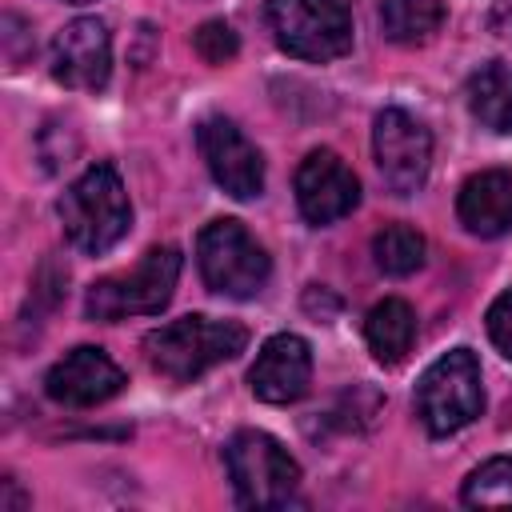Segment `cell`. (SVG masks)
I'll list each match as a JSON object with an SVG mask.
<instances>
[{"label": "cell", "instance_id": "obj_1", "mask_svg": "<svg viewBox=\"0 0 512 512\" xmlns=\"http://www.w3.org/2000/svg\"><path fill=\"white\" fill-rule=\"evenodd\" d=\"M64 236L76 252L84 256H104L108 248H116L128 228H132V204L124 192V180L112 164L96 160L88 164L60 196L56 204Z\"/></svg>", "mask_w": 512, "mask_h": 512}, {"label": "cell", "instance_id": "obj_2", "mask_svg": "<svg viewBox=\"0 0 512 512\" xmlns=\"http://www.w3.org/2000/svg\"><path fill=\"white\" fill-rule=\"evenodd\" d=\"M248 344V328L236 320H212V316H180L172 324H160L144 336V360L156 376L172 384H188L204 376L208 368L240 356Z\"/></svg>", "mask_w": 512, "mask_h": 512}, {"label": "cell", "instance_id": "obj_3", "mask_svg": "<svg viewBox=\"0 0 512 512\" xmlns=\"http://www.w3.org/2000/svg\"><path fill=\"white\" fill-rule=\"evenodd\" d=\"M180 248L172 244H156L140 256V264L132 272H116L104 276L88 288L84 296V316L88 320H124V316H156L168 308L176 280H180Z\"/></svg>", "mask_w": 512, "mask_h": 512}, {"label": "cell", "instance_id": "obj_4", "mask_svg": "<svg viewBox=\"0 0 512 512\" xmlns=\"http://www.w3.org/2000/svg\"><path fill=\"white\" fill-rule=\"evenodd\" d=\"M412 408L420 424L432 436H452L464 424H472L484 408V388H480V360L472 348H452L440 360L424 368L416 380Z\"/></svg>", "mask_w": 512, "mask_h": 512}, {"label": "cell", "instance_id": "obj_5", "mask_svg": "<svg viewBox=\"0 0 512 512\" xmlns=\"http://www.w3.org/2000/svg\"><path fill=\"white\" fill-rule=\"evenodd\" d=\"M224 464L244 508H284L300 488V464L276 436L256 428H244L224 444Z\"/></svg>", "mask_w": 512, "mask_h": 512}, {"label": "cell", "instance_id": "obj_6", "mask_svg": "<svg viewBox=\"0 0 512 512\" xmlns=\"http://www.w3.org/2000/svg\"><path fill=\"white\" fill-rule=\"evenodd\" d=\"M196 264L204 284L232 300L260 296L272 276L268 252L256 244V236L240 220H228V216L204 224V232L196 236Z\"/></svg>", "mask_w": 512, "mask_h": 512}, {"label": "cell", "instance_id": "obj_7", "mask_svg": "<svg viewBox=\"0 0 512 512\" xmlns=\"http://www.w3.org/2000/svg\"><path fill=\"white\" fill-rule=\"evenodd\" d=\"M276 44L312 64H328L352 48V0H268Z\"/></svg>", "mask_w": 512, "mask_h": 512}, {"label": "cell", "instance_id": "obj_8", "mask_svg": "<svg viewBox=\"0 0 512 512\" xmlns=\"http://www.w3.org/2000/svg\"><path fill=\"white\" fill-rule=\"evenodd\" d=\"M372 152H376V168H380L384 184L396 196H412L428 176L432 136L412 112L384 108L376 116V128H372Z\"/></svg>", "mask_w": 512, "mask_h": 512}, {"label": "cell", "instance_id": "obj_9", "mask_svg": "<svg viewBox=\"0 0 512 512\" xmlns=\"http://www.w3.org/2000/svg\"><path fill=\"white\" fill-rule=\"evenodd\" d=\"M200 156L212 172V180L232 196V200H252L264 192V160L256 144L228 120V116H204L196 128Z\"/></svg>", "mask_w": 512, "mask_h": 512}, {"label": "cell", "instance_id": "obj_10", "mask_svg": "<svg viewBox=\"0 0 512 512\" xmlns=\"http://www.w3.org/2000/svg\"><path fill=\"white\" fill-rule=\"evenodd\" d=\"M296 204L308 224H336L360 204V180L332 148H312L296 168Z\"/></svg>", "mask_w": 512, "mask_h": 512}, {"label": "cell", "instance_id": "obj_11", "mask_svg": "<svg viewBox=\"0 0 512 512\" xmlns=\"http://www.w3.org/2000/svg\"><path fill=\"white\" fill-rule=\"evenodd\" d=\"M52 76L64 88L80 92H100L112 76V40L104 20L96 16H76L64 24L52 40Z\"/></svg>", "mask_w": 512, "mask_h": 512}, {"label": "cell", "instance_id": "obj_12", "mask_svg": "<svg viewBox=\"0 0 512 512\" xmlns=\"http://www.w3.org/2000/svg\"><path fill=\"white\" fill-rule=\"evenodd\" d=\"M120 388H124L120 364L104 348H92V344L64 352L44 376V392L64 408H96L112 400Z\"/></svg>", "mask_w": 512, "mask_h": 512}, {"label": "cell", "instance_id": "obj_13", "mask_svg": "<svg viewBox=\"0 0 512 512\" xmlns=\"http://www.w3.org/2000/svg\"><path fill=\"white\" fill-rule=\"evenodd\" d=\"M252 396L264 404H292L312 384V348L296 332H276L256 352V364L248 368Z\"/></svg>", "mask_w": 512, "mask_h": 512}, {"label": "cell", "instance_id": "obj_14", "mask_svg": "<svg viewBox=\"0 0 512 512\" xmlns=\"http://www.w3.org/2000/svg\"><path fill=\"white\" fill-rule=\"evenodd\" d=\"M456 212L472 236H484V240L504 236L512 228V172L488 168L468 176L456 196Z\"/></svg>", "mask_w": 512, "mask_h": 512}, {"label": "cell", "instance_id": "obj_15", "mask_svg": "<svg viewBox=\"0 0 512 512\" xmlns=\"http://www.w3.org/2000/svg\"><path fill=\"white\" fill-rule=\"evenodd\" d=\"M364 340L380 364H400L416 344V312L408 300L388 296L364 320Z\"/></svg>", "mask_w": 512, "mask_h": 512}, {"label": "cell", "instance_id": "obj_16", "mask_svg": "<svg viewBox=\"0 0 512 512\" xmlns=\"http://www.w3.org/2000/svg\"><path fill=\"white\" fill-rule=\"evenodd\" d=\"M468 108L488 132H512V64L488 60L468 80Z\"/></svg>", "mask_w": 512, "mask_h": 512}, {"label": "cell", "instance_id": "obj_17", "mask_svg": "<svg viewBox=\"0 0 512 512\" xmlns=\"http://www.w3.org/2000/svg\"><path fill=\"white\" fill-rule=\"evenodd\" d=\"M444 24L440 0H380V28L396 44H424Z\"/></svg>", "mask_w": 512, "mask_h": 512}, {"label": "cell", "instance_id": "obj_18", "mask_svg": "<svg viewBox=\"0 0 512 512\" xmlns=\"http://www.w3.org/2000/svg\"><path fill=\"white\" fill-rule=\"evenodd\" d=\"M376 268L388 276H412L424 264V236L412 224H384L372 236Z\"/></svg>", "mask_w": 512, "mask_h": 512}, {"label": "cell", "instance_id": "obj_19", "mask_svg": "<svg viewBox=\"0 0 512 512\" xmlns=\"http://www.w3.org/2000/svg\"><path fill=\"white\" fill-rule=\"evenodd\" d=\"M460 500L468 508H512V456H496L480 464L468 480Z\"/></svg>", "mask_w": 512, "mask_h": 512}, {"label": "cell", "instance_id": "obj_20", "mask_svg": "<svg viewBox=\"0 0 512 512\" xmlns=\"http://www.w3.org/2000/svg\"><path fill=\"white\" fill-rule=\"evenodd\" d=\"M192 48H196V56L208 60V64H228V60L240 52V40H236L232 24H224V20H204V24L192 32Z\"/></svg>", "mask_w": 512, "mask_h": 512}, {"label": "cell", "instance_id": "obj_21", "mask_svg": "<svg viewBox=\"0 0 512 512\" xmlns=\"http://www.w3.org/2000/svg\"><path fill=\"white\" fill-rule=\"evenodd\" d=\"M488 336L512 360V288L492 300V308H488Z\"/></svg>", "mask_w": 512, "mask_h": 512}, {"label": "cell", "instance_id": "obj_22", "mask_svg": "<svg viewBox=\"0 0 512 512\" xmlns=\"http://www.w3.org/2000/svg\"><path fill=\"white\" fill-rule=\"evenodd\" d=\"M68 4H88V0H68Z\"/></svg>", "mask_w": 512, "mask_h": 512}]
</instances>
